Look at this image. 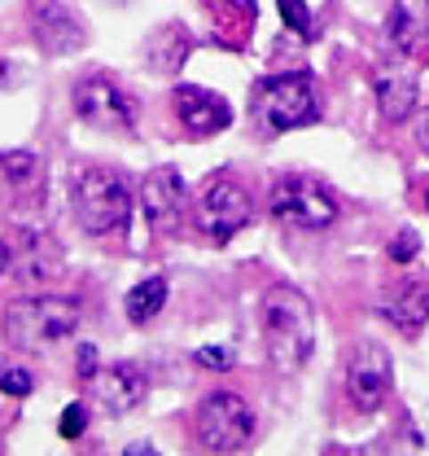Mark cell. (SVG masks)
Returning <instances> with one entry per match:
<instances>
[{
    "label": "cell",
    "instance_id": "obj_2",
    "mask_svg": "<svg viewBox=\"0 0 429 456\" xmlns=\"http://www.w3.org/2000/svg\"><path fill=\"white\" fill-rule=\"evenodd\" d=\"M79 316L84 307L70 294H31L4 307V334L22 351H49L79 330Z\"/></svg>",
    "mask_w": 429,
    "mask_h": 456
},
{
    "label": "cell",
    "instance_id": "obj_22",
    "mask_svg": "<svg viewBox=\"0 0 429 456\" xmlns=\"http://www.w3.org/2000/svg\"><path fill=\"white\" fill-rule=\"evenodd\" d=\"M57 430H61V439H84V430H88V412H84V403H66Z\"/></svg>",
    "mask_w": 429,
    "mask_h": 456
},
{
    "label": "cell",
    "instance_id": "obj_15",
    "mask_svg": "<svg viewBox=\"0 0 429 456\" xmlns=\"http://www.w3.org/2000/svg\"><path fill=\"white\" fill-rule=\"evenodd\" d=\"M376 312L394 325V330H403V334H417V330H425L429 321V289L421 281H403L394 285L381 303H376Z\"/></svg>",
    "mask_w": 429,
    "mask_h": 456
},
{
    "label": "cell",
    "instance_id": "obj_6",
    "mask_svg": "<svg viewBox=\"0 0 429 456\" xmlns=\"http://www.w3.org/2000/svg\"><path fill=\"white\" fill-rule=\"evenodd\" d=\"M250 216H255L250 193H246V184L232 180L228 171H219V175H211V180L202 184V193H198V228H202L206 241H214V246L232 241L241 228L250 224Z\"/></svg>",
    "mask_w": 429,
    "mask_h": 456
},
{
    "label": "cell",
    "instance_id": "obj_3",
    "mask_svg": "<svg viewBox=\"0 0 429 456\" xmlns=\"http://www.w3.org/2000/svg\"><path fill=\"white\" fill-rule=\"evenodd\" d=\"M255 118L268 132H294L320 118V93L316 79L294 70V75H271L255 88Z\"/></svg>",
    "mask_w": 429,
    "mask_h": 456
},
{
    "label": "cell",
    "instance_id": "obj_26",
    "mask_svg": "<svg viewBox=\"0 0 429 456\" xmlns=\"http://www.w3.org/2000/svg\"><path fill=\"white\" fill-rule=\"evenodd\" d=\"M79 378H84V382L97 378V351H93V346H79Z\"/></svg>",
    "mask_w": 429,
    "mask_h": 456
},
{
    "label": "cell",
    "instance_id": "obj_28",
    "mask_svg": "<svg viewBox=\"0 0 429 456\" xmlns=\"http://www.w3.org/2000/svg\"><path fill=\"white\" fill-rule=\"evenodd\" d=\"M9 264H13V250L0 241V277H4V268H9Z\"/></svg>",
    "mask_w": 429,
    "mask_h": 456
},
{
    "label": "cell",
    "instance_id": "obj_1",
    "mask_svg": "<svg viewBox=\"0 0 429 456\" xmlns=\"http://www.w3.org/2000/svg\"><path fill=\"white\" fill-rule=\"evenodd\" d=\"M263 346L276 373H298L316 346V316L303 289L271 285L263 294Z\"/></svg>",
    "mask_w": 429,
    "mask_h": 456
},
{
    "label": "cell",
    "instance_id": "obj_5",
    "mask_svg": "<svg viewBox=\"0 0 429 456\" xmlns=\"http://www.w3.org/2000/svg\"><path fill=\"white\" fill-rule=\"evenodd\" d=\"M75 216L88 232H118L132 220V184L114 167H88L75 180Z\"/></svg>",
    "mask_w": 429,
    "mask_h": 456
},
{
    "label": "cell",
    "instance_id": "obj_23",
    "mask_svg": "<svg viewBox=\"0 0 429 456\" xmlns=\"http://www.w3.org/2000/svg\"><path fill=\"white\" fill-rule=\"evenodd\" d=\"M417 250H421L417 228H403V232L390 241V259H394V264H412V259H417Z\"/></svg>",
    "mask_w": 429,
    "mask_h": 456
},
{
    "label": "cell",
    "instance_id": "obj_29",
    "mask_svg": "<svg viewBox=\"0 0 429 456\" xmlns=\"http://www.w3.org/2000/svg\"><path fill=\"white\" fill-rule=\"evenodd\" d=\"M425 207H429V189H425Z\"/></svg>",
    "mask_w": 429,
    "mask_h": 456
},
{
    "label": "cell",
    "instance_id": "obj_12",
    "mask_svg": "<svg viewBox=\"0 0 429 456\" xmlns=\"http://www.w3.org/2000/svg\"><path fill=\"white\" fill-rule=\"evenodd\" d=\"M175 110H180V123L193 132V136H214L232 123V106L211 93V88H198V84H180L175 88Z\"/></svg>",
    "mask_w": 429,
    "mask_h": 456
},
{
    "label": "cell",
    "instance_id": "obj_13",
    "mask_svg": "<svg viewBox=\"0 0 429 456\" xmlns=\"http://www.w3.org/2000/svg\"><path fill=\"white\" fill-rule=\"evenodd\" d=\"M93 387H97V403H101V412L123 417V412H132V408L145 399L150 378H145V369H141V364H109V369H101V373L93 378Z\"/></svg>",
    "mask_w": 429,
    "mask_h": 456
},
{
    "label": "cell",
    "instance_id": "obj_8",
    "mask_svg": "<svg viewBox=\"0 0 429 456\" xmlns=\"http://www.w3.org/2000/svg\"><path fill=\"white\" fill-rule=\"evenodd\" d=\"M75 114L88 123V127H101V132H132L136 127V106L132 97L109 79V75H84L75 84Z\"/></svg>",
    "mask_w": 429,
    "mask_h": 456
},
{
    "label": "cell",
    "instance_id": "obj_4",
    "mask_svg": "<svg viewBox=\"0 0 429 456\" xmlns=\"http://www.w3.org/2000/svg\"><path fill=\"white\" fill-rule=\"evenodd\" d=\"M268 211L276 224L285 228H303V232H320L337 220V198L324 189L316 175H276L268 193Z\"/></svg>",
    "mask_w": 429,
    "mask_h": 456
},
{
    "label": "cell",
    "instance_id": "obj_14",
    "mask_svg": "<svg viewBox=\"0 0 429 456\" xmlns=\"http://www.w3.org/2000/svg\"><path fill=\"white\" fill-rule=\"evenodd\" d=\"M385 36H390L394 53L403 57L429 53V0H394Z\"/></svg>",
    "mask_w": 429,
    "mask_h": 456
},
{
    "label": "cell",
    "instance_id": "obj_16",
    "mask_svg": "<svg viewBox=\"0 0 429 456\" xmlns=\"http://www.w3.org/2000/svg\"><path fill=\"white\" fill-rule=\"evenodd\" d=\"M376 106L390 123H408L417 114V75L408 66H381L376 70Z\"/></svg>",
    "mask_w": 429,
    "mask_h": 456
},
{
    "label": "cell",
    "instance_id": "obj_11",
    "mask_svg": "<svg viewBox=\"0 0 429 456\" xmlns=\"http://www.w3.org/2000/svg\"><path fill=\"white\" fill-rule=\"evenodd\" d=\"M180 207H184V180L175 167H154L141 180V211L154 232H171L180 224Z\"/></svg>",
    "mask_w": 429,
    "mask_h": 456
},
{
    "label": "cell",
    "instance_id": "obj_25",
    "mask_svg": "<svg viewBox=\"0 0 429 456\" xmlns=\"http://www.w3.org/2000/svg\"><path fill=\"white\" fill-rule=\"evenodd\" d=\"M198 364L223 373V369H232V351H228V346H202V351H198Z\"/></svg>",
    "mask_w": 429,
    "mask_h": 456
},
{
    "label": "cell",
    "instance_id": "obj_18",
    "mask_svg": "<svg viewBox=\"0 0 429 456\" xmlns=\"http://www.w3.org/2000/svg\"><path fill=\"white\" fill-rule=\"evenodd\" d=\"M145 53H150V66H154L158 75L180 70L184 57H189V36H184V27H158V31L150 36Z\"/></svg>",
    "mask_w": 429,
    "mask_h": 456
},
{
    "label": "cell",
    "instance_id": "obj_21",
    "mask_svg": "<svg viewBox=\"0 0 429 456\" xmlns=\"http://www.w3.org/2000/svg\"><path fill=\"white\" fill-rule=\"evenodd\" d=\"M280 4V18L294 36H316V22H312V9L303 0H276Z\"/></svg>",
    "mask_w": 429,
    "mask_h": 456
},
{
    "label": "cell",
    "instance_id": "obj_9",
    "mask_svg": "<svg viewBox=\"0 0 429 456\" xmlns=\"http://www.w3.org/2000/svg\"><path fill=\"white\" fill-rule=\"evenodd\" d=\"M394 387V364H390V351L381 342H360L351 364H346V395L360 412H373L385 403Z\"/></svg>",
    "mask_w": 429,
    "mask_h": 456
},
{
    "label": "cell",
    "instance_id": "obj_20",
    "mask_svg": "<svg viewBox=\"0 0 429 456\" xmlns=\"http://www.w3.org/2000/svg\"><path fill=\"white\" fill-rule=\"evenodd\" d=\"M162 307H166V281L162 277H145L141 285H132V294H127V321L150 325Z\"/></svg>",
    "mask_w": 429,
    "mask_h": 456
},
{
    "label": "cell",
    "instance_id": "obj_24",
    "mask_svg": "<svg viewBox=\"0 0 429 456\" xmlns=\"http://www.w3.org/2000/svg\"><path fill=\"white\" fill-rule=\"evenodd\" d=\"M0 391L27 395V391H31V369H4V373H0Z\"/></svg>",
    "mask_w": 429,
    "mask_h": 456
},
{
    "label": "cell",
    "instance_id": "obj_19",
    "mask_svg": "<svg viewBox=\"0 0 429 456\" xmlns=\"http://www.w3.org/2000/svg\"><path fill=\"white\" fill-rule=\"evenodd\" d=\"M22 281H49V277H57L61 273V255H57V246L49 241V237H36L31 241V250L18 259V268H13Z\"/></svg>",
    "mask_w": 429,
    "mask_h": 456
},
{
    "label": "cell",
    "instance_id": "obj_17",
    "mask_svg": "<svg viewBox=\"0 0 429 456\" xmlns=\"http://www.w3.org/2000/svg\"><path fill=\"white\" fill-rule=\"evenodd\" d=\"M45 180V159L31 150H9L0 154V202H18L31 198Z\"/></svg>",
    "mask_w": 429,
    "mask_h": 456
},
{
    "label": "cell",
    "instance_id": "obj_10",
    "mask_svg": "<svg viewBox=\"0 0 429 456\" xmlns=\"http://www.w3.org/2000/svg\"><path fill=\"white\" fill-rule=\"evenodd\" d=\"M31 31H36V45L53 57L79 53L84 40H88L79 13L61 0H31Z\"/></svg>",
    "mask_w": 429,
    "mask_h": 456
},
{
    "label": "cell",
    "instance_id": "obj_27",
    "mask_svg": "<svg viewBox=\"0 0 429 456\" xmlns=\"http://www.w3.org/2000/svg\"><path fill=\"white\" fill-rule=\"evenodd\" d=\"M417 141H421V150L429 154V106H425V114L417 118Z\"/></svg>",
    "mask_w": 429,
    "mask_h": 456
},
{
    "label": "cell",
    "instance_id": "obj_7",
    "mask_svg": "<svg viewBox=\"0 0 429 456\" xmlns=\"http://www.w3.org/2000/svg\"><path fill=\"white\" fill-rule=\"evenodd\" d=\"M255 439V412L232 391H214L198 403V444L206 452H241Z\"/></svg>",
    "mask_w": 429,
    "mask_h": 456
}]
</instances>
